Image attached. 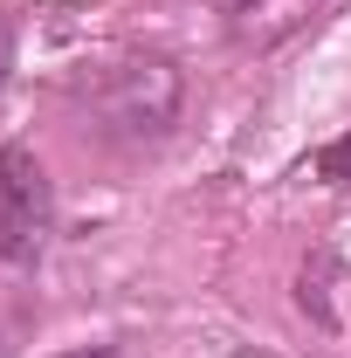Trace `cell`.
I'll return each mask as SVG.
<instances>
[{
    "mask_svg": "<svg viewBox=\"0 0 351 358\" xmlns=\"http://www.w3.org/2000/svg\"><path fill=\"white\" fill-rule=\"evenodd\" d=\"M55 227V193L35 152L0 145V262H35Z\"/></svg>",
    "mask_w": 351,
    "mask_h": 358,
    "instance_id": "cell-2",
    "label": "cell"
},
{
    "mask_svg": "<svg viewBox=\"0 0 351 358\" xmlns=\"http://www.w3.org/2000/svg\"><path fill=\"white\" fill-rule=\"evenodd\" d=\"M0 62H7V28H0Z\"/></svg>",
    "mask_w": 351,
    "mask_h": 358,
    "instance_id": "cell-6",
    "label": "cell"
},
{
    "mask_svg": "<svg viewBox=\"0 0 351 358\" xmlns=\"http://www.w3.org/2000/svg\"><path fill=\"white\" fill-rule=\"evenodd\" d=\"M317 173L331 179V186H345V193H351V131L338 138V145H324V152H317Z\"/></svg>",
    "mask_w": 351,
    "mask_h": 358,
    "instance_id": "cell-4",
    "label": "cell"
},
{
    "mask_svg": "<svg viewBox=\"0 0 351 358\" xmlns=\"http://www.w3.org/2000/svg\"><path fill=\"white\" fill-rule=\"evenodd\" d=\"M76 96H83L89 124L103 138L145 145V138H159L179 117V69L159 62V55H124V62L89 69L83 83H76Z\"/></svg>",
    "mask_w": 351,
    "mask_h": 358,
    "instance_id": "cell-1",
    "label": "cell"
},
{
    "mask_svg": "<svg viewBox=\"0 0 351 358\" xmlns=\"http://www.w3.org/2000/svg\"><path fill=\"white\" fill-rule=\"evenodd\" d=\"M62 358H110V352H62Z\"/></svg>",
    "mask_w": 351,
    "mask_h": 358,
    "instance_id": "cell-5",
    "label": "cell"
},
{
    "mask_svg": "<svg viewBox=\"0 0 351 358\" xmlns=\"http://www.w3.org/2000/svg\"><path fill=\"white\" fill-rule=\"evenodd\" d=\"M317 7H324V0H220L227 35H234L241 48H275V42H289Z\"/></svg>",
    "mask_w": 351,
    "mask_h": 358,
    "instance_id": "cell-3",
    "label": "cell"
}]
</instances>
